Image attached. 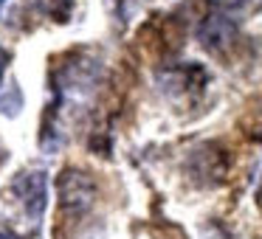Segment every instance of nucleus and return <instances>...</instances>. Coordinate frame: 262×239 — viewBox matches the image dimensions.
Returning <instances> with one entry per match:
<instances>
[{
	"mask_svg": "<svg viewBox=\"0 0 262 239\" xmlns=\"http://www.w3.org/2000/svg\"><path fill=\"white\" fill-rule=\"evenodd\" d=\"M209 3H211V6H214L220 14H228V12H239V9H245L251 0H209Z\"/></svg>",
	"mask_w": 262,
	"mask_h": 239,
	"instance_id": "obj_6",
	"label": "nucleus"
},
{
	"mask_svg": "<svg viewBox=\"0 0 262 239\" xmlns=\"http://www.w3.org/2000/svg\"><path fill=\"white\" fill-rule=\"evenodd\" d=\"M0 3H3V0H0Z\"/></svg>",
	"mask_w": 262,
	"mask_h": 239,
	"instance_id": "obj_11",
	"label": "nucleus"
},
{
	"mask_svg": "<svg viewBox=\"0 0 262 239\" xmlns=\"http://www.w3.org/2000/svg\"><path fill=\"white\" fill-rule=\"evenodd\" d=\"M14 186H17V197L20 203H23L26 214L31 217V220H40L42 211H46V203H48V175L46 172H26L23 177H17L14 180Z\"/></svg>",
	"mask_w": 262,
	"mask_h": 239,
	"instance_id": "obj_4",
	"label": "nucleus"
},
{
	"mask_svg": "<svg viewBox=\"0 0 262 239\" xmlns=\"http://www.w3.org/2000/svg\"><path fill=\"white\" fill-rule=\"evenodd\" d=\"M6 68H9V51H6V48H0V79H3Z\"/></svg>",
	"mask_w": 262,
	"mask_h": 239,
	"instance_id": "obj_8",
	"label": "nucleus"
},
{
	"mask_svg": "<svg viewBox=\"0 0 262 239\" xmlns=\"http://www.w3.org/2000/svg\"><path fill=\"white\" fill-rule=\"evenodd\" d=\"M186 169L200 186H214V183L223 180V175H226V169H228L226 152H223L220 147H214V144H203V147H198L189 155Z\"/></svg>",
	"mask_w": 262,
	"mask_h": 239,
	"instance_id": "obj_2",
	"label": "nucleus"
},
{
	"mask_svg": "<svg viewBox=\"0 0 262 239\" xmlns=\"http://www.w3.org/2000/svg\"><path fill=\"white\" fill-rule=\"evenodd\" d=\"M20 110H23V93H20L17 85H9L6 90L0 93V113L3 115H17Z\"/></svg>",
	"mask_w": 262,
	"mask_h": 239,
	"instance_id": "obj_5",
	"label": "nucleus"
},
{
	"mask_svg": "<svg viewBox=\"0 0 262 239\" xmlns=\"http://www.w3.org/2000/svg\"><path fill=\"white\" fill-rule=\"evenodd\" d=\"M198 42L209 54H226L237 42V26L228 14L214 12L209 17H203V23L198 26Z\"/></svg>",
	"mask_w": 262,
	"mask_h": 239,
	"instance_id": "obj_3",
	"label": "nucleus"
},
{
	"mask_svg": "<svg viewBox=\"0 0 262 239\" xmlns=\"http://www.w3.org/2000/svg\"><path fill=\"white\" fill-rule=\"evenodd\" d=\"M0 239H23V236H17V233H12V231H0Z\"/></svg>",
	"mask_w": 262,
	"mask_h": 239,
	"instance_id": "obj_9",
	"label": "nucleus"
},
{
	"mask_svg": "<svg viewBox=\"0 0 262 239\" xmlns=\"http://www.w3.org/2000/svg\"><path fill=\"white\" fill-rule=\"evenodd\" d=\"M46 12L59 17V20H65L71 12V0H46Z\"/></svg>",
	"mask_w": 262,
	"mask_h": 239,
	"instance_id": "obj_7",
	"label": "nucleus"
},
{
	"mask_svg": "<svg viewBox=\"0 0 262 239\" xmlns=\"http://www.w3.org/2000/svg\"><path fill=\"white\" fill-rule=\"evenodd\" d=\"M59 192V208L68 217H82L96 205L99 200V183L93 175L82 169H65L57 183Z\"/></svg>",
	"mask_w": 262,
	"mask_h": 239,
	"instance_id": "obj_1",
	"label": "nucleus"
},
{
	"mask_svg": "<svg viewBox=\"0 0 262 239\" xmlns=\"http://www.w3.org/2000/svg\"><path fill=\"white\" fill-rule=\"evenodd\" d=\"M259 205H262V186H259Z\"/></svg>",
	"mask_w": 262,
	"mask_h": 239,
	"instance_id": "obj_10",
	"label": "nucleus"
}]
</instances>
